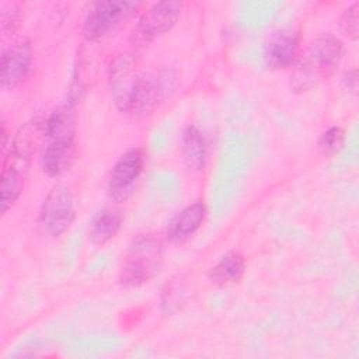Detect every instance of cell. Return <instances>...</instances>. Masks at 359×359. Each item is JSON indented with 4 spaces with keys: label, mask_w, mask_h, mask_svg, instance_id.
<instances>
[{
    "label": "cell",
    "mask_w": 359,
    "mask_h": 359,
    "mask_svg": "<svg viewBox=\"0 0 359 359\" xmlns=\"http://www.w3.org/2000/svg\"><path fill=\"white\" fill-rule=\"evenodd\" d=\"M345 133L339 126H331L317 140V147L324 157H334L344 146Z\"/></svg>",
    "instance_id": "e0dca14e"
},
{
    "label": "cell",
    "mask_w": 359,
    "mask_h": 359,
    "mask_svg": "<svg viewBox=\"0 0 359 359\" xmlns=\"http://www.w3.org/2000/svg\"><path fill=\"white\" fill-rule=\"evenodd\" d=\"M144 153L135 147L123 153L114 164L108 178V196L115 203L126 202L135 192L143 172Z\"/></svg>",
    "instance_id": "9c48e42d"
},
{
    "label": "cell",
    "mask_w": 359,
    "mask_h": 359,
    "mask_svg": "<svg viewBox=\"0 0 359 359\" xmlns=\"http://www.w3.org/2000/svg\"><path fill=\"white\" fill-rule=\"evenodd\" d=\"M163 264V245L153 234H140L130 243L121 269L119 283L123 287H139L151 280Z\"/></svg>",
    "instance_id": "5b68a950"
},
{
    "label": "cell",
    "mask_w": 359,
    "mask_h": 359,
    "mask_svg": "<svg viewBox=\"0 0 359 359\" xmlns=\"http://www.w3.org/2000/svg\"><path fill=\"white\" fill-rule=\"evenodd\" d=\"M178 73L171 67H160L139 73L121 111L143 118L157 109L177 88Z\"/></svg>",
    "instance_id": "277c9868"
},
{
    "label": "cell",
    "mask_w": 359,
    "mask_h": 359,
    "mask_svg": "<svg viewBox=\"0 0 359 359\" xmlns=\"http://www.w3.org/2000/svg\"><path fill=\"white\" fill-rule=\"evenodd\" d=\"M45 136L43 121L24 125L15 135L1 171V213L4 215L20 198L28 172L29 161L41 139Z\"/></svg>",
    "instance_id": "7a4b0ae2"
},
{
    "label": "cell",
    "mask_w": 359,
    "mask_h": 359,
    "mask_svg": "<svg viewBox=\"0 0 359 359\" xmlns=\"http://www.w3.org/2000/svg\"><path fill=\"white\" fill-rule=\"evenodd\" d=\"M76 142V122L69 108H59L45 119L43 150L41 165L49 177H60L69 171Z\"/></svg>",
    "instance_id": "3957f363"
},
{
    "label": "cell",
    "mask_w": 359,
    "mask_h": 359,
    "mask_svg": "<svg viewBox=\"0 0 359 359\" xmlns=\"http://www.w3.org/2000/svg\"><path fill=\"white\" fill-rule=\"evenodd\" d=\"M137 7L139 3L129 0H105L94 3L84 18V38L93 42L109 38L135 15Z\"/></svg>",
    "instance_id": "8992f818"
},
{
    "label": "cell",
    "mask_w": 359,
    "mask_h": 359,
    "mask_svg": "<svg viewBox=\"0 0 359 359\" xmlns=\"http://www.w3.org/2000/svg\"><path fill=\"white\" fill-rule=\"evenodd\" d=\"M344 55V45L339 38L331 34L317 36L310 46L299 55L289 86L294 93H309L328 80L339 67Z\"/></svg>",
    "instance_id": "6da1fadb"
},
{
    "label": "cell",
    "mask_w": 359,
    "mask_h": 359,
    "mask_svg": "<svg viewBox=\"0 0 359 359\" xmlns=\"http://www.w3.org/2000/svg\"><path fill=\"white\" fill-rule=\"evenodd\" d=\"M32 66V48L28 41H20L3 50L0 62V81L6 90L20 87Z\"/></svg>",
    "instance_id": "8fae6325"
},
{
    "label": "cell",
    "mask_w": 359,
    "mask_h": 359,
    "mask_svg": "<svg viewBox=\"0 0 359 359\" xmlns=\"http://www.w3.org/2000/svg\"><path fill=\"white\" fill-rule=\"evenodd\" d=\"M1 32L4 35L13 34L21 22V6L18 3H1Z\"/></svg>",
    "instance_id": "d6986e66"
},
{
    "label": "cell",
    "mask_w": 359,
    "mask_h": 359,
    "mask_svg": "<svg viewBox=\"0 0 359 359\" xmlns=\"http://www.w3.org/2000/svg\"><path fill=\"white\" fill-rule=\"evenodd\" d=\"M206 216V206L202 201H196L178 213L170 220L165 236L172 244H184L189 241L195 233L201 229Z\"/></svg>",
    "instance_id": "4fadbf2b"
},
{
    "label": "cell",
    "mask_w": 359,
    "mask_h": 359,
    "mask_svg": "<svg viewBox=\"0 0 359 359\" xmlns=\"http://www.w3.org/2000/svg\"><path fill=\"white\" fill-rule=\"evenodd\" d=\"M181 154L184 164L191 171H201L208 158V144L203 133L195 125L188 126L181 139Z\"/></svg>",
    "instance_id": "2e32d148"
},
{
    "label": "cell",
    "mask_w": 359,
    "mask_h": 359,
    "mask_svg": "<svg viewBox=\"0 0 359 359\" xmlns=\"http://www.w3.org/2000/svg\"><path fill=\"white\" fill-rule=\"evenodd\" d=\"M245 272L244 257L238 251L226 252L208 272V279L219 286H229L240 282Z\"/></svg>",
    "instance_id": "9a60e30c"
},
{
    "label": "cell",
    "mask_w": 359,
    "mask_h": 359,
    "mask_svg": "<svg viewBox=\"0 0 359 359\" xmlns=\"http://www.w3.org/2000/svg\"><path fill=\"white\" fill-rule=\"evenodd\" d=\"M74 199L65 184L55 185L46 195L38 217V227L48 237L62 236L74 220Z\"/></svg>",
    "instance_id": "ba28073f"
},
{
    "label": "cell",
    "mask_w": 359,
    "mask_h": 359,
    "mask_svg": "<svg viewBox=\"0 0 359 359\" xmlns=\"http://www.w3.org/2000/svg\"><path fill=\"white\" fill-rule=\"evenodd\" d=\"M299 34L292 28L273 31L264 43L262 59L271 70H285L294 66L299 59Z\"/></svg>",
    "instance_id": "30bf717a"
},
{
    "label": "cell",
    "mask_w": 359,
    "mask_h": 359,
    "mask_svg": "<svg viewBox=\"0 0 359 359\" xmlns=\"http://www.w3.org/2000/svg\"><path fill=\"white\" fill-rule=\"evenodd\" d=\"M341 31L345 36L352 41L358 39L359 35V3H352L348 8L344 10L339 20Z\"/></svg>",
    "instance_id": "ac0fdd59"
},
{
    "label": "cell",
    "mask_w": 359,
    "mask_h": 359,
    "mask_svg": "<svg viewBox=\"0 0 359 359\" xmlns=\"http://www.w3.org/2000/svg\"><path fill=\"white\" fill-rule=\"evenodd\" d=\"M123 222L122 212L115 208H104L91 220L88 240L94 245H104L121 230Z\"/></svg>",
    "instance_id": "5bb4252c"
},
{
    "label": "cell",
    "mask_w": 359,
    "mask_h": 359,
    "mask_svg": "<svg viewBox=\"0 0 359 359\" xmlns=\"http://www.w3.org/2000/svg\"><path fill=\"white\" fill-rule=\"evenodd\" d=\"M137 76V55L135 52H125L115 57L109 69V83L114 102L119 111Z\"/></svg>",
    "instance_id": "7c38bea8"
},
{
    "label": "cell",
    "mask_w": 359,
    "mask_h": 359,
    "mask_svg": "<svg viewBox=\"0 0 359 359\" xmlns=\"http://www.w3.org/2000/svg\"><path fill=\"white\" fill-rule=\"evenodd\" d=\"M182 11L181 1H158L150 6L130 31L129 41L136 46H146L170 32Z\"/></svg>",
    "instance_id": "52a82bcc"
}]
</instances>
